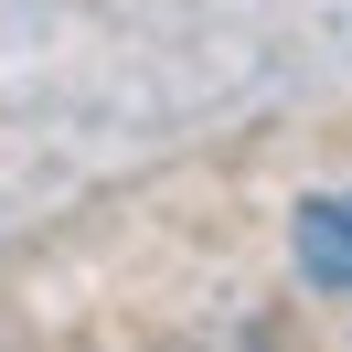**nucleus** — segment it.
Listing matches in <instances>:
<instances>
[{
    "label": "nucleus",
    "mask_w": 352,
    "mask_h": 352,
    "mask_svg": "<svg viewBox=\"0 0 352 352\" xmlns=\"http://www.w3.org/2000/svg\"><path fill=\"white\" fill-rule=\"evenodd\" d=\"M288 245H299V278L352 288V182H342V192H309L299 224H288Z\"/></svg>",
    "instance_id": "obj_1"
}]
</instances>
